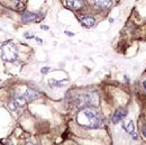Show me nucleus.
Segmentation results:
<instances>
[{"label": "nucleus", "instance_id": "obj_1", "mask_svg": "<svg viewBox=\"0 0 146 145\" xmlns=\"http://www.w3.org/2000/svg\"><path fill=\"white\" fill-rule=\"evenodd\" d=\"M76 122L80 126L86 128H99L101 126V119L100 116L91 109H83L81 110L76 116Z\"/></svg>", "mask_w": 146, "mask_h": 145}, {"label": "nucleus", "instance_id": "obj_2", "mask_svg": "<svg viewBox=\"0 0 146 145\" xmlns=\"http://www.w3.org/2000/svg\"><path fill=\"white\" fill-rule=\"evenodd\" d=\"M0 57L7 62H13L18 57L17 49L13 42H5L0 45Z\"/></svg>", "mask_w": 146, "mask_h": 145}, {"label": "nucleus", "instance_id": "obj_3", "mask_svg": "<svg viewBox=\"0 0 146 145\" xmlns=\"http://www.w3.org/2000/svg\"><path fill=\"white\" fill-rule=\"evenodd\" d=\"M76 106L84 107V106H98V97L94 93H83L76 98L75 101Z\"/></svg>", "mask_w": 146, "mask_h": 145}, {"label": "nucleus", "instance_id": "obj_4", "mask_svg": "<svg viewBox=\"0 0 146 145\" xmlns=\"http://www.w3.org/2000/svg\"><path fill=\"white\" fill-rule=\"evenodd\" d=\"M20 96H21V98L25 100V102L27 104V102H31V101L35 100L37 97L39 96V93H38L37 91L33 90V89H27V90L25 91L23 94H20Z\"/></svg>", "mask_w": 146, "mask_h": 145}, {"label": "nucleus", "instance_id": "obj_5", "mask_svg": "<svg viewBox=\"0 0 146 145\" xmlns=\"http://www.w3.org/2000/svg\"><path fill=\"white\" fill-rule=\"evenodd\" d=\"M127 115V109L119 108L118 110L115 111L113 116H112V123L113 124H118L119 122H121V119Z\"/></svg>", "mask_w": 146, "mask_h": 145}, {"label": "nucleus", "instance_id": "obj_6", "mask_svg": "<svg viewBox=\"0 0 146 145\" xmlns=\"http://www.w3.org/2000/svg\"><path fill=\"white\" fill-rule=\"evenodd\" d=\"M66 6H68L70 9L79 10V9L83 8V7L86 6V3H84L83 0H66Z\"/></svg>", "mask_w": 146, "mask_h": 145}, {"label": "nucleus", "instance_id": "obj_7", "mask_svg": "<svg viewBox=\"0 0 146 145\" xmlns=\"http://www.w3.org/2000/svg\"><path fill=\"white\" fill-rule=\"evenodd\" d=\"M21 20L24 23H32V21H36L38 20V15L31 13V11H26L25 14L21 15Z\"/></svg>", "mask_w": 146, "mask_h": 145}, {"label": "nucleus", "instance_id": "obj_8", "mask_svg": "<svg viewBox=\"0 0 146 145\" xmlns=\"http://www.w3.org/2000/svg\"><path fill=\"white\" fill-rule=\"evenodd\" d=\"M79 20L82 23V25H84L86 27H92L96 23V20L91 16H80Z\"/></svg>", "mask_w": 146, "mask_h": 145}, {"label": "nucleus", "instance_id": "obj_9", "mask_svg": "<svg viewBox=\"0 0 146 145\" xmlns=\"http://www.w3.org/2000/svg\"><path fill=\"white\" fill-rule=\"evenodd\" d=\"M93 2L98 8H102V9L109 8L111 6V3H112L111 0H93Z\"/></svg>", "mask_w": 146, "mask_h": 145}, {"label": "nucleus", "instance_id": "obj_10", "mask_svg": "<svg viewBox=\"0 0 146 145\" xmlns=\"http://www.w3.org/2000/svg\"><path fill=\"white\" fill-rule=\"evenodd\" d=\"M124 128L127 130V133H133L134 132V125H133V122H129L128 123V125L126 124V125H124Z\"/></svg>", "mask_w": 146, "mask_h": 145}, {"label": "nucleus", "instance_id": "obj_11", "mask_svg": "<svg viewBox=\"0 0 146 145\" xmlns=\"http://www.w3.org/2000/svg\"><path fill=\"white\" fill-rule=\"evenodd\" d=\"M142 133H143V135L146 137V126H144L143 128H142Z\"/></svg>", "mask_w": 146, "mask_h": 145}, {"label": "nucleus", "instance_id": "obj_12", "mask_svg": "<svg viewBox=\"0 0 146 145\" xmlns=\"http://www.w3.org/2000/svg\"><path fill=\"white\" fill-rule=\"evenodd\" d=\"M47 70H48V68H47V69H45V68H44V69H43V73H46L47 72Z\"/></svg>", "mask_w": 146, "mask_h": 145}, {"label": "nucleus", "instance_id": "obj_13", "mask_svg": "<svg viewBox=\"0 0 146 145\" xmlns=\"http://www.w3.org/2000/svg\"><path fill=\"white\" fill-rule=\"evenodd\" d=\"M143 86H144V88H145V90H146V81L143 82Z\"/></svg>", "mask_w": 146, "mask_h": 145}, {"label": "nucleus", "instance_id": "obj_14", "mask_svg": "<svg viewBox=\"0 0 146 145\" xmlns=\"http://www.w3.org/2000/svg\"><path fill=\"white\" fill-rule=\"evenodd\" d=\"M13 1H17V2H19V0H13Z\"/></svg>", "mask_w": 146, "mask_h": 145}]
</instances>
